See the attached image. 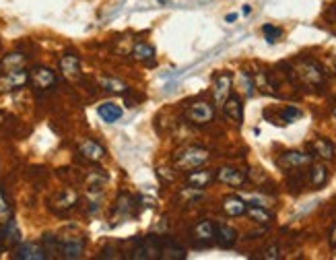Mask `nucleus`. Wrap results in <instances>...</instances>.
Returning <instances> with one entry per match:
<instances>
[{
  "instance_id": "1",
  "label": "nucleus",
  "mask_w": 336,
  "mask_h": 260,
  "mask_svg": "<svg viewBox=\"0 0 336 260\" xmlns=\"http://www.w3.org/2000/svg\"><path fill=\"white\" fill-rule=\"evenodd\" d=\"M209 159H211L209 149H203V147H182L173 153V163L182 171L196 169L200 165H205Z\"/></svg>"
},
{
  "instance_id": "2",
  "label": "nucleus",
  "mask_w": 336,
  "mask_h": 260,
  "mask_svg": "<svg viewBox=\"0 0 336 260\" xmlns=\"http://www.w3.org/2000/svg\"><path fill=\"white\" fill-rule=\"evenodd\" d=\"M295 77L299 81H303L305 85L309 87H318L324 83V71L318 62H313V60H305L301 58L297 64H295Z\"/></svg>"
},
{
  "instance_id": "3",
  "label": "nucleus",
  "mask_w": 336,
  "mask_h": 260,
  "mask_svg": "<svg viewBox=\"0 0 336 260\" xmlns=\"http://www.w3.org/2000/svg\"><path fill=\"white\" fill-rule=\"evenodd\" d=\"M186 118L192 122V124H198V126H205V124H211L215 120V105L211 101H205V99H198L194 103H190L186 107Z\"/></svg>"
},
{
  "instance_id": "4",
  "label": "nucleus",
  "mask_w": 336,
  "mask_h": 260,
  "mask_svg": "<svg viewBox=\"0 0 336 260\" xmlns=\"http://www.w3.org/2000/svg\"><path fill=\"white\" fill-rule=\"evenodd\" d=\"M313 163V155H307L303 151H287L277 159V165L281 169L293 171V169H301V167H309Z\"/></svg>"
},
{
  "instance_id": "5",
  "label": "nucleus",
  "mask_w": 336,
  "mask_h": 260,
  "mask_svg": "<svg viewBox=\"0 0 336 260\" xmlns=\"http://www.w3.org/2000/svg\"><path fill=\"white\" fill-rule=\"evenodd\" d=\"M29 83L35 87L37 91H48L58 83V77L52 69L48 67H33L29 71Z\"/></svg>"
},
{
  "instance_id": "6",
  "label": "nucleus",
  "mask_w": 336,
  "mask_h": 260,
  "mask_svg": "<svg viewBox=\"0 0 336 260\" xmlns=\"http://www.w3.org/2000/svg\"><path fill=\"white\" fill-rule=\"evenodd\" d=\"M231 89H233V77L229 73H219L215 77V83H213V99H215V105H221L225 103L229 97H231Z\"/></svg>"
},
{
  "instance_id": "7",
  "label": "nucleus",
  "mask_w": 336,
  "mask_h": 260,
  "mask_svg": "<svg viewBox=\"0 0 336 260\" xmlns=\"http://www.w3.org/2000/svg\"><path fill=\"white\" fill-rule=\"evenodd\" d=\"M29 83V73L25 69H17L0 75V93H9L15 89H21Z\"/></svg>"
},
{
  "instance_id": "8",
  "label": "nucleus",
  "mask_w": 336,
  "mask_h": 260,
  "mask_svg": "<svg viewBox=\"0 0 336 260\" xmlns=\"http://www.w3.org/2000/svg\"><path fill=\"white\" fill-rule=\"evenodd\" d=\"M58 252L62 254V258H81L85 252V240L79 235H69V237H58Z\"/></svg>"
},
{
  "instance_id": "9",
  "label": "nucleus",
  "mask_w": 336,
  "mask_h": 260,
  "mask_svg": "<svg viewBox=\"0 0 336 260\" xmlns=\"http://www.w3.org/2000/svg\"><path fill=\"white\" fill-rule=\"evenodd\" d=\"M58 67H60V73L64 79H69V81H81L83 73H81V58L77 54H64L60 56L58 60Z\"/></svg>"
},
{
  "instance_id": "10",
  "label": "nucleus",
  "mask_w": 336,
  "mask_h": 260,
  "mask_svg": "<svg viewBox=\"0 0 336 260\" xmlns=\"http://www.w3.org/2000/svg\"><path fill=\"white\" fill-rule=\"evenodd\" d=\"M215 180H217V171L207 169V167L190 169V171L186 173V184H188V186H192V188H200V190L209 188Z\"/></svg>"
},
{
  "instance_id": "11",
  "label": "nucleus",
  "mask_w": 336,
  "mask_h": 260,
  "mask_svg": "<svg viewBox=\"0 0 336 260\" xmlns=\"http://www.w3.org/2000/svg\"><path fill=\"white\" fill-rule=\"evenodd\" d=\"M215 233H217V223L211 219H200L192 227V237L203 246H211L215 242Z\"/></svg>"
},
{
  "instance_id": "12",
  "label": "nucleus",
  "mask_w": 336,
  "mask_h": 260,
  "mask_svg": "<svg viewBox=\"0 0 336 260\" xmlns=\"http://www.w3.org/2000/svg\"><path fill=\"white\" fill-rule=\"evenodd\" d=\"M217 182L233 186V188H239V186H243L245 182H248V176H245V171H241L237 167L225 165V167L217 169Z\"/></svg>"
},
{
  "instance_id": "13",
  "label": "nucleus",
  "mask_w": 336,
  "mask_h": 260,
  "mask_svg": "<svg viewBox=\"0 0 336 260\" xmlns=\"http://www.w3.org/2000/svg\"><path fill=\"white\" fill-rule=\"evenodd\" d=\"M79 153L87 159V161H91V163H99V161H103L105 159V147L101 145V143H97V141H93V139H87V141H83L81 145H79Z\"/></svg>"
},
{
  "instance_id": "14",
  "label": "nucleus",
  "mask_w": 336,
  "mask_h": 260,
  "mask_svg": "<svg viewBox=\"0 0 336 260\" xmlns=\"http://www.w3.org/2000/svg\"><path fill=\"white\" fill-rule=\"evenodd\" d=\"M221 209L227 217H241V215H245V211H248V203H245L241 197H237V194H227L221 203Z\"/></svg>"
},
{
  "instance_id": "15",
  "label": "nucleus",
  "mask_w": 336,
  "mask_h": 260,
  "mask_svg": "<svg viewBox=\"0 0 336 260\" xmlns=\"http://www.w3.org/2000/svg\"><path fill=\"white\" fill-rule=\"evenodd\" d=\"M77 201H79V194H77V190H73V188H66V190L58 192L56 197H54V201H52V207H54L58 213H66V211H71V209L77 205Z\"/></svg>"
},
{
  "instance_id": "16",
  "label": "nucleus",
  "mask_w": 336,
  "mask_h": 260,
  "mask_svg": "<svg viewBox=\"0 0 336 260\" xmlns=\"http://www.w3.org/2000/svg\"><path fill=\"white\" fill-rule=\"evenodd\" d=\"M17 258L19 260H46L48 252H46V248L39 246V244L27 242V244H21L17 248Z\"/></svg>"
},
{
  "instance_id": "17",
  "label": "nucleus",
  "mask_w": 336,
  "mask_h": 260,
  "mask_svg": "<svg viewBox=\"0 0 336 260\" xmlns=\"http://www.w3.org/2000/svg\"><path fill=\"white\" fill-rule=\"evenodd\" d=\"M309 149H311V153H313V155L320 157V159H324V161L334 159V153H336V149H334L332 141H328V139H324V137L313 139L311 145H309Z\"/></svg>"
},
{
  "instance_id": "18",
  "label": "nucleus",
  "mask_w": 336,
  "mask_h": 260,
  "mask_svg": "<svg viewBox=\"0 0 336 260\" xmlns=\"http://www.w3.org/2000/svg\"><path fill=\"white\" fill-rule=\"evenodd\" d=\"M330 178V171L324 163H311L309 165V171H307V182L311 188H322Z\"/></svg>"
},
{
  "instance_id": "19",
  "label": "nucleus",
  "mask_w": 336,
  "mask_h": 260,
  "mask_svg": "<svg viewBox=\"0 0 336 260\" xmlns=\"http://www.w3.org/2000/svg\"><path fill=\"white\" fill-rule=\"evenodd\" d=\"M237 229H233L231 225H217V233H215V242L221 246V248H233L237 244Z\"/></svg>"
},
{
  "instance_id": "20",
  "label": "nucleus",
  "mask_w": 336,
  "mask_h": 260,
  "mask_svg": "<svg viewBox=\"0 0 336 260\" xmlns=\"http://www.w3.org/2000/svg\"><path fill=\"white\" fill-rule=\"evenodd\" d=\"M223 112H225V116L231 120V122H235V124H241L243 122V103H241V99L237 97V95H233L231 93V97L223 103Z\"/></svg>"
},
{
  "instance_id": "21",
  "label": "nucleus",
  "mask_w": 336,
  "mask_h": 260,
  "mask_svg": "<svg viewBox=\"0 0 336 260\" xmlns=\"http://www.w3.org/2000/svg\"><path fill=\"white\" fill-rule=\"evenodd\" d=\"M155 56H157L155 48L151 46V43H147V41H139L137 46L132 48V58L137 60V62H143V64H153V62H155Z\"/></svg>"
},
{
  "instance_id": "22",
  "label": "nucleus",
  "mask_w": 336,
  "mask_h": 260,
  "mask_svg": "<svg viewBox=\"0 0 336 260\" xmlns=\"http://www.w3.org/2000/svg\"><path fill=\"white\" fill-rule=\"evenodd\" d=\"M97 114H99V118H101L103 122L114 124V122H118V120L122 118V107L116 105L114 101H105V103H101V105L97 107Z\"/></svg>"
},
{
  "instance_id": "23",
  "label": "nucleus",
  "mask_w": 336,
  "mask_h": 260,
  "mask_svg": "<svg viewBox=\"0 0 336 260\" xmlns=\"http://www.w3.org/2000/svg\"><path fill=\"white\" fill-rule=\"evenodd\" d=\"M245 215H248L254 223H260V225H268V223L273 221V213L268 211V209H264L262 205H248Z\"/></svg>"
},
{
  "instance_id": "24",
  "label": "nucleus",
  "mask_w": 336,
  "mask_h": 260,
  "mask_svg": "<svg viewBox=\"0 0 336 260\" xmlns=\"http://www.w3.org/2000/svg\"><path fill=\"white\" fill-rule=\"evenodd\" d=\"M25 62H27V56L25 54H9L5 56L3 60H0V71L3 73H9V71H17V69H23L25 67Z\"/></svg>"
},
{
  "instance_id": "25",
  "label": "nucleus",
  "mask_w": 336,
  "mask_h": 260,
  "mask_svg": "<svg viewBox=\"0 0 336 260\" xmlns=\"http://www.w3.org/2000/svg\"><path fill=\"white\" fill-rule=\"evenodd\" d=\"M159 258H165V260H175V258L177 260H184L186 258V250L182 246L169 242V240H163L161 242V254H159Z\"/></svg>"
},
{
  "instance_id": "26",
  "label": "nucleus",
  "mask_w": 336,
  "mask_h": 260,
  "mask_svg": "<svg viewBox=\"0 0 336 260\" xmlns=\"http://www.w3.org/2000/svg\"><path fill=\"white\" fill-rule=\"evenodd\" d=\"M99 87L103 91H109V93H128V85L120 79H114V77H99Z\"/></svg>"
},
{
  "instance_id": "27",
  "label": "nucleus",
  "mask_w": 336,
  "mask_h": 260,
  "mask_svg": "<svg viewBox=\"0 0 336 260\" xmlns=\"http://www.w3.org/2000/svg\"><path fill=\"white\" fill-rule=\"evenodd\" d=\"M254 85H256V89H260L262 93L275 95V85L271 83V77H268L266 71H258V73L254 75Z\"/></svg>"
},
{
  "instance_id": "28",
  "label": "nucleus",
  "mask_w": 336,
  "mask_h": 260,
  "mask_svg": "<svg viewBox=\"0 0 336 260\" xmlns=\"http://www.w3.org/2000/svg\"><path fill=\"white\" fill-rule=\"evenodd\" d=\"M239 85H241V91H243L245 97H252L254 95L256 85H254V77L248 71H241L239 73Z\"/></svg>"
},
{
  "instance_id": "29",
  "label": "nucleus",
  "mask_w": 336,
  "mask_h": 260,
  "mask_svg": "<svg viewBox=\"0 0 336 260\" xmlns=\"http://www.w3.org/2000/svg\"><path fill=\"white\" fill-rule=\"evenodd\" d=\"M11 217H13V209L9 205V199H7V194L3 192V188H0V223L7 225L11 221Z\"/></svg>"
},
{
  "instance_id": "30",
  "label": "nucleus",
  "mask_w": 336,
  "mask_h": 260,
  "mask_svg": "<svg viewBox=\"0 0 336 260\" xmlns=\"http://www.w3.org/2000/svg\"><path fill=\"white\" fill-rule=\"evenodd\" d=\"M299 118H301V110H297L295 105H287V107H283V110H281V120H283V124L295 122V120H299Z\"/></svg>"
},
{
  "instance_id": "31",
  "label": "nucleus",
  "mask_w": 336,
  "mask_h": 260,
  "mask_svg": "<svg viewBox=\"0 0 336 260\" xmlns=\"http://www.w3.org/2000/svg\"><path fill=\"white\" fill-rule=\"evenodd\" d=\"M262 33H264V37H266L268 43H275V41H279V39L283 37V29H281V27H275V25H264V27H262Z\"/></svg>"
},
{
  "instance_id": "32",
  "label": "nucleus",
  "mask_w": 336,
  "mask_h": 260,
  "mask_svg": "<svg viewBox=\"0 0 336 260\" xmlns=\"http://www.w3.org/2000/svg\"><path fill=\"white\" fill-rule=\"evenodd\" d=\"M262 258H264V260H279V258H281V250H279V246H277V244L268 246V248L262 252Z\"/></svg>"
},
{
  "instance_id": "33",
  "label": "nucleus",
  "mask_w": 336,
  "mask_h": 260,
  "mask_svg": "<svg viewBox=\"0 0 336 260\" xmlns=\"http://www.w3.org/2000/svg\"><path fill=\"white\" fill-rule=\"evenodd\" d=\"M330 246L336 248V223H334L332 229H330Z\"/></svg>"
},
{
  "instance_id": "34",
  "label": "nucleus",
  "mask_w": 336,
  "mask_h": 260,
  "mask_svg": "<svg viewBox=\"0 0 336 260\" xmlns=\"http://www.w3.org/2000/svg\"><path fill=\"white\" fill-rule=\"evenodd\" d=\"M235 19H237V13H229V15L225 17V21H227V23H233Z\"/></svg>"
},
{
  "instance_id": "35",
  "label": "nucleus",
  "mask_w": 336,
  "mask_h": 260,
  "mask_svg": "<svg viewBox=\"0 0 336 260\" xmlns=\"http://www.w3.org/2000/svg\"><path fill=\"white\" fill-rule=\"evenodd\" d=\"M332 118H334V122H336V105H334V110H332Z\"/></svg>"
},
{
  "instance_id": "36",
  "label": "nucleus",
  "mask_w": 336,
  "mask_h": 260,
  "mask_svg": "<svg viewBox=\"0 0 336 260\" xmlns=\"http://www.w3.org/2000/svg\"><path fill=\"white\" fill-rule=\"evenodd\" d=\"M157 3H159V5H167V0H157Z\"/></svg>"
},
{
  "instance_id": "37",
  "label": "nucleus",
  "mask_w": 336,
  "mask_h": 260,
  "mask_svg": "<svg viewBox=\"0 0 336 260\" xmlns=\"http://www.w3.org/2000/svg\"><path fill=\"white\" fill-rule=\"evenodd\" d=\"M334 19H336V5H334Z\"/></svg>"
}]
</instances>
